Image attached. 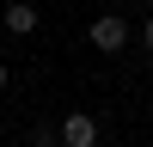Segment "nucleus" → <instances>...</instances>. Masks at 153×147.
Returning <instances> with one entry per match:
<instances>
[{"instance_id":"423d86ee","label":"nucleus","mask_w":153,"mask_h":147,"mask_svg":"<svg viewBox=\"0 0 153 147\" xmlns=\"http://www.w3.org/2000/svg\"><path fill=\"white\" fill-rule=\"evenodd\" d=\"M0 92H6V61H0Z\"/></svg>"},{"instance_id":"20e7f679","label":"nucleus","mask_w":153,"mask_h":147,"mask_svg":"<svg viewBox=\"0 0 153 147\" xmlns=\"http://www.w3.org/2000/svg\"><path fill=\"white\" fill-rule=\"evenodd\" d=\"M31 147H61V135H55V129H37V135H31Z\"/></svg>"},{"instance_id":"7ed1b4c3","label":"nucleus","mask_w":153,"mask_h":147,"mask_svg":"<svg viewBox=\"0 0 153 147\" xmlns=\"http://www.w3.org/2000/svg\"><path fill=\"white\" fill-rule=\"evenodd\" d=\"M0 24H6L12 37H31V31H37V6H31V0H12V6L0 12Z\"/></svg>"},{"instance_id":"f03ea898","label":"nucleus","mask_w":153,"mask_h":147,"mask_svg":"<svg viewBox=\"0 0 153 147\" xmlns=\"http://www.w3.org/2000/svg\"><path fill=\"white\" fill-rule=\"evenodd\" d=\"M123 43H129V19H117V12H104V19H92V49H104V55H117Z\"/></svg>"},{"instance_id":"39448f33","label":"nucleus","mask_w":153,"mask_h":147,"mask_svg":"<svg viewBox=\"0 0 153 147\" xmlns=\"http://www.w3.org/2000/svg\"><path fill=\"white\" fill-rule=\"evenodd\" d=\"M141 43H147V49H153V19H147V24H141Z\"/></svg>"},{"instance_id":"f257e3e1","label":"nucleus","mask_w":153,"mask_h":147,"mask_svg":"<svg viewBox=\"0 0 153 147\" xmlns=\"http://www.w3.org/2000/svg\"><path fill=\"white\" fill-rule=\"evenodd\" d=\"M61 147H98V117H86V110H68V117L55 122Z\"/></svg>"}]
</instances>
